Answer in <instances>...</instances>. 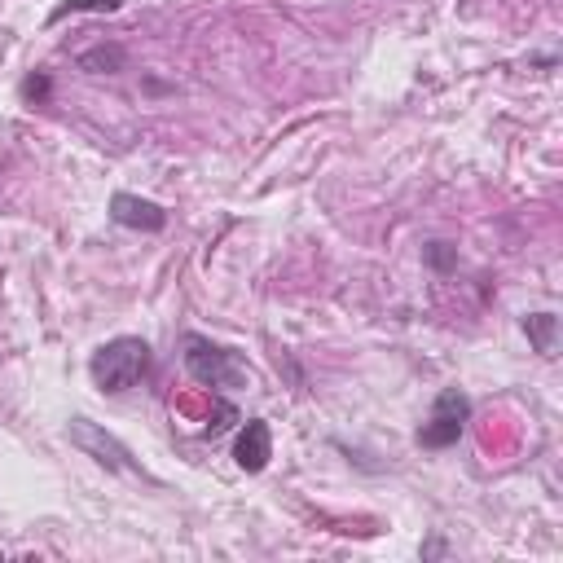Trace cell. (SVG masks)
Wrapping results in <instances>:
<instances>
[{"label":"cell","mask_w":563,"mask_h":563,"mask_svg":"<svg viewBox=\"0 0 563 563\" xmlns=\"http://www.w3.org/2000/svg\"><path fill=\"white\" fill-rule=\"evenodd\" d=\"M88 374H93L97 392L124 396L154 374V348L141 335H115L88 357Z\"/></svg>","instance_id":"obj_1"},{"label":"cell","mask_w":563,"mask_h":563,"mask_svg":"<svg viewBox=\"0 0 563 563\" xmlns=\"http://www.w3.org/2000/svg\"><path fill=\"white\" fill-rule=\"evenodd\" d=\"M185 370H190L194 383L212 392H238L251 383V366L238 357L234 348L212 344L203 335H185Z\"/></svg>","instance_id":"obj_2"},{"label":"cell","mask_w":563,"mask_h":563,"mask_svg":"<svg viewBox=\"0 0 563 563\" xmlns=\"http://www.w3.org/2000/svg\"><path fill=\"white\" fill-rule=\"evenodd\" d=\"M467 423H471V396L458 392V388H445L432 401L427 423L418 427V445L423 449H454L458 440L467 436Z\"/></svg>","instance_id":"obj_3"},{"label":"cell","mask_w":563,"mask_h":563,"mask_svg":"<svg viewBox=\"0 0 563 563\" xmlns=\"http://www.w3.org/2000/svg\"><path fill=\"white\" fill-rule=\"evenodd\" d=\"M66 436H71V445L93 458L97 467L119 471V476H141V467L132 462L124 440H115L102 423H93V418H71V423H66Z\"/></svg>","instance_id":"obj_4"},{"label":"cell","mask_w":563,"mask_h":563,"mask_svg":"<svg viewBox=\"0 0 563 563\" xmlns=\"http://www.w3.org/2000/svg\"><path fill=\"white\" fill-rule=\"evenodd\" d=\"M110 220H115L119 229H137V234H159V229H168V212H163L159 203H150V198L141 194H110Z\"/></svg>","instance_id":"obj_5"},{"label":"cell","mask_w":563,"mask_h":563,"mask_svg":"<svg viewBox=\"0 0 563 563\" xmlns=\"http://www.w3.org/2000/svg\"><path fill=\"white\" fill-rule=\"evenodd\" d=\"M269 458H273V427L264 423V418H247V423H242V432L234 436V462H238V471L260 476V471L269 467Z\"/></svg>","instance_id":"obj_6"},{"label":"cell","mask_w":563,"mask_h":563,"mask_svg":"<svg viewBox=\"0 0 563 563\" xmlns=\"http://www.w3.org/2000/svg\"><path fill=\"white\" fill-rule=\"evenodd\" d=\"M75 66H80L84 75H119L128 66V49L119 40H97V44L75 53Z\"/></svg>","instance_id":"obj_7"},{"label":"cell","mask_w":563,"mask_h":563,"mask_svg":"<svg viewBox=\"0 0 563 563\" xmlns=\"http://www.w3.org/2000/svg\"><path fill=\"white\" fill-rule=\"evenodd\" d=\"M524 335L542 357H555V335H559V317L555 313H528L524 317Z\"/></svg>","instance_id":"obj_8"},{"label":"cell","mask_w":563,"mask_h":563,"mask_svg":"<svg viewBox=\"0 0 563 563\" xmlns=\"http://www.w3.org/2000/svg\"><path fill=\"white\" fill-rule=\"evenodd\" d=\"M115 9H124V0H62V5L49 9V27L75 14H115Z\"/></svg>","instance_id":"obj_9"},{"label":"cell","mask_w":563,"mask_h":563,"mask_svg":"<svg viewBox=\"0 0 563 563\" xmlns=\"http://www.w3.org/2000/svg\"><path fill=\"white\" fill-rule=\"evenodd\" d=\"M423 264L432 273H440V278H449V273L458 269V247H454V242H445V238L423 242Z\"/></svg>","instance_id":"obj_10"},{"label":"cell","mask_w":563,"mask_h":563,"mask_svg":"<svg viewBox=\"0 0 563 563\" xmlns=\"http://www.w3.org/2000/svg\"><path fill=\"white\" fill-rule=\"evenodd\" d=\"M22 97L27 102H36V106H44L53 97V80H49V71H31L27 80H22Z\"/></svg>","instance_id":"obj_11"},{"label":"cell","mask_w":563,"mask_h":563,"mask_svg":"<svg viewBox=\"0 0 563 563\" xmlns=\"http://www.w3.org/2000/svg\"><path fill=\"white\" fill-rule=\"evenodd\" d=\"M238 423V410H234V405H229V401H220V423H212V427H207V440H216L220 432H229V427H234Z\"/></svg>","instance_id":"obj_12"},{"label":"cell","mask_w":563,"mask_h":563,"mask_svg":"<svg viewBox=\"0 0 563 563\" xmlns=\"http://www.w3.org/2000/svg\"><path fill=\"white\" fill-rule=\"evenodd\" d=\"M436 555H445V542H440V537H432V542L423 546V559H436Z\"/></svg>","instance_id":"obj_13"}]
</instances>
